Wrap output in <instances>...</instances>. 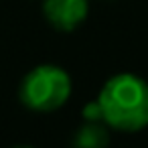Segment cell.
I'll list each match as a JSON object with an SVG mask.
<instances>
[{
  "mask_svg": "<svg viewBox=\"0 0 148 148\" xmlns=\"http://www.w3.org/2000/svg\"><path fill=\"white\" fill-rule=\"evenodd\" d=\"M83 118L85 122H103V116H101V106L99 101H89L85 108H83Z\"/></svg>",
  "mask_w": 148,
  "mask_h": 148,
  "instance_id": "5b68a950",
  "label": "cell"
},
{
  "mask_svg": "<svg viewBox=\"0 0 148 148\" xmlns=\"http://www.w3.org/2000/svg\"><path fill=\"white\" fill-rule=\"evenodd\" d=\"M43 12L57 31L77 29L89 14L87 0H43Z\"/></svg>",
  "mask_w": 148,
  "mask_h": 148,
  "instance_id": "3957f363",
  "label": "cell"
},
{
  "mask_svg": "<svg viewBox=\"0 0 148 148\" xmlns=\"http://www.w3.org/2000/svg\"><path fill=\"white\" fill-rule=\"evenodd\" d=\"M73 148H108L110 134L103 122H85L73 136Z\"/></svg>",
  "mask_w": 148,
  "mask_h": 148,
  "instance_id": "277c9868",
  "label": "cell"
},
{
  "mask_svg": "<svg viewBox=\"0 0 148 148\" xmlns=\"http://www.w3.org/2000/svg\"><path fill=\"white\" fill-rule=\"evenodd\" d=\"M14 148H33V146H14Z\"/></svg>",
  "mask_w": 148,
  "mask_h": 148,
  "instance_id": "8992f818",
  "label": "cell"
},
{
  "mask_svg": "<svg viewBox=\"0 0 148 148\" xmlns=\"http://www.w3.org/2000/svg\"><path fill=\"white\" fill-rule=\"evenodd\" d=\"M97 101L103 124L120 132H140L148 126V81L134 73L110 77Z\"/></svg>",
  "mask_w": 148,
  "mask_h": 148,
  "instance_id": "6da1fadb",
  "label": "cell"
},
{
  "mask_svg": "<svg viewBox=\"0 0 148 148\" xmlns=\"http://www.w3.org/2000/svg\"><path fill=\"white\" fill-rule=\"evenodd\" d=\"M71 77L59 65H37L21 83V101L35 112H55L71 95Z\"/></svg>",
  "mask_w": 148,
  "mask_h": 148,
  "instance_id": "7a4b0ae2",
  "label": "cell"
}]
</instances>
